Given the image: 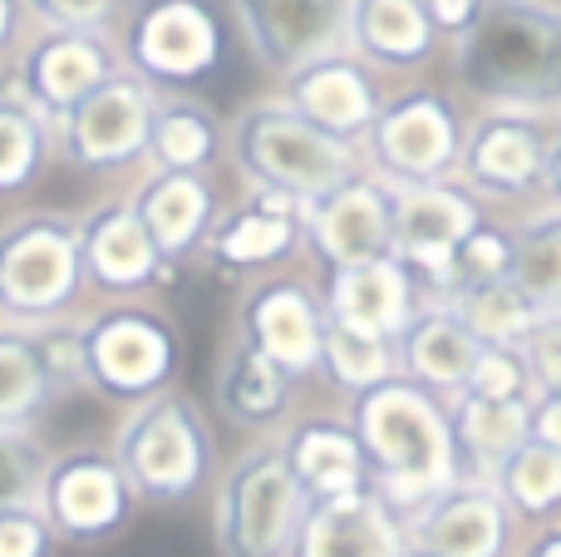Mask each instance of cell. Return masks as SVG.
<instances>
[{"label": "cell", "mask_w": 561, "mask_h": 557, "mask_svg": "<svg viewBox=\"0 0 561 557\" xmlns=\"http://www.w3.org/2000/svg\"><path fill=\"white\" fill-rule=\"evenodd\" d=\"M350 430L369 464V489L399 513H419L428 499L454 489L463 479L454 450V424H448V400L428 395L424 385L394 380L350 400Z\"/></svg>", "instance_id": "6da1fadb"}, {"label": "cell", "mask_w": 561, "mask_h": 557, "mask_svg": "<svg viewBox=\"0 0 561 557\" xmlns=\"http://www.w3.org/2000/svg\"><path fill=\"white\" fill-rule=\"evenodd\" d=\"M454 75L468 94L513 114L561 104V5L483 0L478 25L454 49Z\"/></svg>", "instance_id": "7a4b0ae2"}, {"label": "cell", "mask_w": 561, "mask_h": 557, "mask_svg": "<svg viewBox=\"0 0 561 557\" xmlns=\"http://www.w3.org/2000/svg\"><path fill=\"white\" fill-rule=\"evenodd\" d=\"M227 158L237 163L252 193H280L306 207L335 193L355 173H365L355 144L300 118L286 99L247 104L237 124L227 128Z\"/></svg>", "instance_id": "3957f363"}, {"label": "cell", "mask_w": 561, "mask_h": 557, "mask_svg": "<svg viewBox=\"0 0 561 557\" xmlns=\"http://www.w3.org/2000/svg\"><path fill=\"white\" fill-rule=\"evenodd\" d=\"M108 450H114L124 479L134 484L138 503H158V509L197 499L217 469L213 424L197 410V400L178 390H163L124 410Z\"/></svg>", "instance_id": "277c9868"}, {"label": "cell", "mask_w": 561, "mask_h": 557, "mask_svg": "<svg viewBox=\"0 0 561 557\" xmlns=\"http://www.w3.org/2000/svg\"><path fill=\"white\" fill-rule=\"evenodd\" d=\"M79 355H84V390L134 410L173 390L183 371V331L163 306L108 302L79 321Z\"/></svg>", "instance_id": "5b68a950"}, {"label": "cell", "mask_w": 561, "mask_h": 557, "mask_svg": "<svg viewBox=\"0 0 561 557\" xmlns=\"http://www.w3.org/2000/svg\"><path fill=\"white\" fill-rule=\"evenodd\" d=\"M84 296L79 217L59 207H30L0 223V321L49 326L69 321Z\"/></svg>", "instance_id": "8992f818"}, {"label": "cell", "mask_w": 561, "mask_h": 557, "mask_svg": "<svg viewBox=\"0 0 561 557\" xmlns=\"http://www.w3.org/2000/svg\"><path fill=\"white\" fill-rule=\"evenodd\" d=\"M310 513L276 440L242 450L222 469L213 493V543L217 557H290L300 523Z\"/></svg>", "instance_id": "52a82bcc"}, {"label": "cell", "mask_w": 561, "mask_h": 557, "mask_svg": "<svg viewBox=\"0 0 561 557\" xmlns=\"http://www.w3.org/2000/svg\"><path fill=\"white\" fill-rule=\"evenodd\" d=\"M227 59V15L217 0H138L124 15L118 65L158 94H187Z\"/></svg>", "instance_id": "ba28073f"}, {"label": "cell", "mask_w": 561, "mask_h": 557, "mask_svg": "<svg viewBox=\"0 0 561 557\" xmlns=\"http://www.w3.org/2000/svg\"><path fill=\"white\" fill-rule=\"evenodd\" d=\"M35 509L45 513L59 548H104L118 533H128L138 513V493L124 479L114 450L75 444V450L49 454L45 479H39Z\"/></svg>", "instance_id": "9c48e42d"}, {"label": "cell", "mask_w": 561, "mask_h": 557, "mask_svg": "<svg viewBox=\"0 0 561 557\" xmlns=\"http://www.w3.org/2000/svg\"><path fill=\"white\" fill-rule=\"evenodd\" d=\"M158 89L138 75L118 69L114 79L79 99L65 118L49 124L55 158L75 173H118V168L148 163V128H153Z\"/></svg>", "instance_id": "30bf717a"}, {"label": "cell", "mask_w": 561, "mask_h": 557, "mask_svg": "<svg viewBox=\"0 0 561 557\" xmlns=\"http://www.w3.org/2000/svg\"><path fill=\"white\" fill-rule=\"evenodd\" d=\"M369 173L385 178L389 187L414 183H448L458 173V148H463V124L454 104L438 89L419 84L404 94L385 99L365 134Z\"/></svg>", "instance_id": "8fae6325"}, {"label": "cell", "mask_w": 561, "mask_h": 557, "mask_svg": "<svg viewBox=\"0 0 561 557\" xmlns=\"http://www.w3.org/2000/svg\"><path fill=\"white\" fill-rule=\"evenodd\" d=\"M483 217V203L458 178L394 187V257L414 276L419 302L454 296V252Z\"/></svg>", "instance_id": "7c38bea8"}, {"label": "cell", "mask_w": 561, "mask_h": 557, "mask_svg": "<svg viewBox=\"0 0 561 557\" xmlns=\"http://www.w3.org/2000/svg\"><path fill=\"white\" fill-rule=\"evenodd\" d=\"M79 385H84L79 321H0V430H30L49 405H59Z\"/></svg>", "instance_id": "4fadbf2b"}, {"label": "cell", "mask_w": 561, "mask_h": 557, "mask_svg": "<svg viewBox=\"0 0 561 557\" xmlns=\"http://www.w3.org/2000/svg\"><path fill=\"white\" fill-rule=\"evenodd\" d=\"M118 45L108 35L89 30H39L15 55L5 79V94H15L25 109H35L45 124L65 118L79 99H89L104 79L118 75Z\"/></svg>", "instance_id": "5bb4252c"}, {"label": "cell", "mask_w": 561, "mask_h": 557, "mask_svg": "<svg viewBox=\"0 0 561 557\" xmlns=\"http://www.w3.org/2000/svg\"><path fill=\"white\" fill-rule=\"evenodd\" d=\"M325 302L300 276H262L237 302V341L252 345L256 355L286 371L290 380L320 375V351H325Z\"/></svg>", "instance_id": "9a60e30c"}, {"label": "cell", "mask_w": 561, "mask_h": 557, "mask_svg": "<svg viewBox=\"0 0 561 557\" xmlns=\"http://www.w3.org/2000/svg\"><path fill=\"white\" fill-rule=\"evenodd\" d=\"M252 55L290 79L316 59L350 49V0H227Z\"/></svg>", "instance_id": "2e32d148"}, {"label": "cell", "mask_w": 561, "mask_h": 557, "mask_svg": "<svg viewBox=\"0 0 561 557\" xmlns=\"http://www.w3.org/2000/svg\"><path fill=\"white\" fill-rule=\"evenodd\" d=\"M79 262H84V286L114 302H138L144 292L173 282V266L158 257L128 197H104L79 213Z\"/></svg>", "instance_id": "e0dca14e"}, {"label": "cell", "mask_w": 561, "mask_h": 557, "mask_svg": "<svg viewBox=\"0 0 561 557\" xmlns=\"http://www.w3.org/2000/svg\"><path fill=\"white\" fill-rule=\"evenodd\" d=\"M557 134H547L537 118L493 109L463 128L458 148V183L483 203V197H527L542 187L547 148Z\"/></svg>", "instance_id": "ac0fdd59"}, {"label": "cell", "mask_w": 561, "mask_h": 557, "mask_svg": "<svg viewBox=\"0 0 561 557\" xmlns=\"http://www.w3.org/2000/svg\"><path fill=\"white\" fill-rule=\"evenodd\" d=\"M306 247L330 272L394 257V187L369 168L340 183L335 193L306 207Z\"/></svg>", "instance_id": "d6986e66"}, {"label": "cell", "mask_w": 561, "mask_h": 557, "mask_svg": "<svg viewBox=\"0 0 561 557\" xmlns=\"http://www.w3.org/2000/svg\"><path fill=\"white\" fill-rule=\"evenodd\" d=\"M513 513L493 484L458 479L419 513H409V548L428 557H507L513 548Z\"/></svg>", "instance_id": "ffe728a7"}, {"label": "cell", "mask_w": 561, "mask_h": 557, "mask_svg": "<svg viewBox=\"0 0 561 557\" xmlns=\"http://www.w3.org/2000/svg\"><path fill=\"white\" fill-rule=\"evenodd\" d=\"M300 242H306V203L280 193H247V203L217 217L203 257L227 276H252L296 257Z\"/></svg>", "instance_id": "44dd1931"}, {"label": "cell", "mask_w": 561, "mask_h": 557, "mask_svg": "<svg viewBox=\"0 0 561 557\" xmlns=\"http://www.w3.org/2000/svg\"><path fill=\"white\" fill-rule=\"evenodd\" d=\"M286 99L300 118H310L316 128L345 138V144H359L375 124V114L385 109V94H379V79L355 49H335V55L316 59V65L296 69L286 79Z\"/></svg>", "instance_id": "7402d4cb"}, {"label": "cell", "mask_w": 561, "mask_h": 557, "mask_svg": "<svg viewBox=\"0 0 561 557\" xmlns=\"http://www.w3.org/2000/svg\"><path fill=\"white\" fill-rule=\"evenodd\" d=\"M144 232L153 237L158 257L168 266H183L187 257H197L213 237L222 203H217V183L207 173H148L144 183L128 193Z\"/></svg>", "instance_id": "603a6c76"}, {"label": "cell", "mask_w": 561, "mask_h": 557, "mask_svg": "<svg viewBox=\"0 0 561 557\" xmlns=\"http://www.w3.org/2000/svg\"><path fill=\"white\" fill-rule=\"evenodd\" d=\"M320 302H325V316L335 326L379 336V341H399L419 311V286L399 257H375V262L330 272Z\"/></svg>", "instance_id": "cb8c5ba5"}, {"label": "cell", "mask_w": 561, "mask_h": 557, "mask_svg": "<svg viewBox=\"0 0 561 557\" xmlns=\"http://www.w3.org/2000/svg\"><path fill=\"white\" fill-rule=\"evenodd\" d=\"M409 528L375 489L316 499L290 557H404Z\"/></svg>", "instance_id": "d4e9b609"}, {"label": "cell", "mask_w": 561, "mask_h": 557, "mask_svg": "<svg viewBox=\"0 0 561 557\" xmlns=\"http://www.w3.org/2000/svg\"><path fill=\"white\" fill-rule=\"evenodd\" d=\"M399 355V375L414 385H424L438 400H454L468 390V375H473L483 341L463 326V316L448 302H419L414 321L404 326V336L394 341Z\"/></svg>", "instance_id": "484cf974"}, {"label": "cell", "mask_w": 561, "mask_h": 557, "mask_svg": "<svg viewBox=\"0 0 561 557\" xmlns=\"http://www.w3.org/2000/svg\"><path fill=\"white\" fill-rule=\"evenodd\" d=\"M276 444L310 503L369 489V464H365V450H359L355 430H350V420L310 414V420L290 424Z\"/></svg>", "instance_id": "4316f807"}, {"label": "cell", "mask_w": 561, "mask_h": 557, "mask_svg": "<svg viewBox=\"0 0 561 557\" xmlns=\"http://www.w3.org/2000/svg\"><path fill=\"white\" fill-rule=\"evenodd\" d=\"M458 469L473 484H493L497 469L533 440V400H483V395H454L448 400Z\"/></svg>", "instance_id": "83f0119b"}, {"label": "cell", "mask_w": 561, "mask_h": 557, "mask_svg": "<svg viewBox=\"0 0 561 557\" xmlns=\"http://www.w3.org/2000/svg\"><path fill=\"white\" fill-rule=\"evenodd\" d=\"M217 410L247 434H272L290 420L296 405V380L286 371H276L266 355H256L252 345H242L232 336V345L217 361Z\"/></svg>", "instance_id": "f1b7e54d"}, {"label": "cell", "mask_w": 561, "mask_h": 557, "mask_svg": "<svg viewBox=\"0 0 561 557\" xmlns=\"http://www.w3.org/2000/svg\"><path fill=\"white\" fill-rule=\"evenodd\" d=\"M438 30L424 0H350V49L369 69H414L428 65Z\"/></svg>", "instance_id": "f546056e"}, {"label": "cell", "mask_w": 561, "mask_h": 557, "mask_svg": "<svg viewBox=\"0 0 561 557\" xmlns=\"http://www.w3.org/2000/svg\"><path fill=\"white\" fill-rule=\"evenodd\" d=\"M227 154V128L197 94H158L148 128V168L158 173H213Z\"/></svg>", "instance_id": "4dcf8cb0"}, {"label": "cell", "mask_w": 561, "mask_h": 557, "mask_svg": "<svg viewBox=\"0 0 561 557\" xmlns=\"http://www.w3.org/2000/svg\"><path fill=\"white\" fill-rule=\"evenodd\" d=\"M55 158V134L49 124L25 109L15 94L0 89V203H15L45 178Z\"/></svg>", "instance_id": "1f68e13d"}, {"label": "cell", "mask_w": 561, "mask_h": 557, "mask_svg": "<svg viewBox=\"0 0 561 557\" xmlns=\"http://www.w3.org/2000/svg\"><path fill=\"white\" fill-rule=\"evenodd\" d=\"M497 499L507 503L513 519L527 523H557L561 513V450L542 440H527L493 479Z\"/></svg>", "instance_id": "d6a6232c"}, {"label": "cell", "mask_w": 561, "mask_h": 557, "mask_svg": "<svg viewBox=\"0 0 561 557\" xmlns=\"http://www.w3.org/2000/svg\"><path fill=\"white\" fill-rule=\"evenodd\" d=\"M448 306L463 316V326L483 345H523V336L533 331V321L542 316L523 292H517L513 276L458 286V292L448 296Z\"/></svg>", "instance_id": "836d02e7"}, {"label": "cell", "mask_w": 561, "mask_h": 557, "mask_svg": "<svg viewBox=\"0 0 561 557\" xmlns=\"http://www.w3.org/2000/svg\"><path fill=\"white\" fill-rule=\"evenodd\" d=\"M320 375L335 385L345 400L375 390V385L394 380L399 375V355L394 341H379V336H359L350 326L325 321V351H320Z\"/></svg>", "instance_id": "e575fe53"}, {"label": "cell", "mask_w": 561, "mask_h": 557, "mask_svg": "<svg viewBox=\"0 0 561 557\" xmlns=\"http://www.w3.org/2000/svg\"><path fill=\"white\" fill-rule=\"evenodd\" d=\"M513 282L537 311H561V207L517 227Z\"/></svg>", "instance_id": "d590c367"}, {"label": "cell", "mask_w": 561, "mask_h": 557, "mask_svg": "<svg viewBox=\"0 0 561 557\" xmlns=\"http://www.w3.org/2000/svg\"><path fill=\"white\" fill-rule=\"evenodd\" d=\"M513 252H517V232L503 223H478L463 237V247L454 252V292L473 282H497V276H513Z\"/></svg>", "instance_id": "8d00e7d4"}, {"label": "cell", "mask_w": 561, "mask_h": 557, "mask_svg": "<svg viewBox=\"0 0 561 557\" xmlns=\"http://www.w3.org/2000/svg\"><path fill=\"white\" fill-rule=\"evenodd\" d=\"M45 464H49L45 444L30 430H0V509L35 503Z\"/></svg>", "instance_id": "74e56055"}, {"label": "cell", "mask_w": 561, "mask_h": 557, "mask_svg": "<svg viewBox=\"0 0 561 557\" xmlns=\"http://www.w3.org/2000/svg\"><path fill=\"white\" fill-rule=\"evenodd\" d=\"M463 395H483V400H537L533 371H527L523 351L517 345H483Z\"/></svg>", "instance_id": "f35d334b"}, {"label": "cell", "mask_w": 561, "mask_h": 557, "mask_svg": "<svg viewBox=\"0 0 561 557\" xmlns=\"http://www.w3.org/2000/svg\"><path fill=\"white\" fill-rule=\"evenodd\" d=\"M523 361L533 371L537 395H561V311H542L533 321V331L523 336Z\"/></svg>", "instance_id": "ab89813d"}, {"label": "cell", "mask_w": 561, "mask_h": 557, "mask_svg": "<svg viewBox=\"0 0 561 557\" xmlns=\"http://www.w3.org/2000/svg\"><path fill=\"white\" fill-rule=\"evenodd\" d=\"M59 538L49 533L45 513L35 503L20 509H0V557H55Z\"/></svg>", "instance_id": "60d3db41"}, {"label": "cell", "mask_w": 561, "mask_h": 557, "mask_svg": "<svg viewBox=\"0 0 561 557\" xmlns=\"http://www.w3.org/2000/svg\"><path fill=\"white\" fill-rule=\"evenodd\" d=\"M30 15H39L45 30H89L104 35L108 20L118 15V0H25Z\"/></svg>", "instance_id": "b9f144b4"}, {"label": "cell", "mask_w": 561, "mask_h": 557, "mask_svg": "<svg viewBox=\"0 0 561 557\" xmlns=\"http://www.w3.org/2000/svg\"><path fill=\"white\" fill-rule=\"evenodd\" d=\"M424 10H428L438 35L463 39L468 30L478 25V15H483V0H424Z\"/></svg>", "instance_id": "7bdbcfd3"}, {"label": "cell", "mask_w": 561, "mask_h": 557, "mask_svg": "<svg viewBox=\"0 0 561 557\" xmlns=\"http://www.w3.org/2000/svg\"><path fill=\"white\" fill-rule=\"evenodd\" d=\"M533 440L561 450V395H537L533 400Z\"/></svg>", "instance_id": "ee69618b"}, {"label": "cell", "mask_w": 561, "mask_h": 557, "mask_svg": "<svg viewBox=\"0 0 561 557\" xmlns=\"http://www.w3.org/2000/svg\"><path fill=\"white\" fill-rule=\"evenodd\" d=\"M25 20H30L25 0H0V59H5L10 49L20 45V30H25Z\"/></svg>", "instance_id": "f6af8a7d"}, {"label": "cell", "mask_w": 561, "mask_h": 557, "mask_svg": "<svg viewBox=\"0 0 561 557\" xmlns=\"http://www.w3.org/2000/svg\"><path fill=\"white\" fill-rule=\"evenodd\" d=\"M542 193L547 203L561 207V134L552 138V148H547V168H542Z\"/></svg>", "instance_id": "bcb514c9"}, {"label": "cell", "mask_w": 561, "mask_h": 557, "mask_svg": "<svg viewBox=\"0 0 561 557\" xmlns=\"http://www.w3.org/2000/svg\"><path fill=\"white\" fill-rule=\"evenodd\" d=\"M523 557H561V523H542L533 533V543L523 548Z\"/></svg>", "instance_id": "7dc6e473"}, {"label": "cell", "mask_w": 561, "mask_h": 557, "mask_svg": "<svg viewBox=\"0 0 561 557\" xmlns=\"http://www.w3.org/2000/svg\"><path fill=\"white\" fill-rule=\"evenodd\" d=\"M404 557H428V553H419V548H409V553H404Z\"/></svg>", "instance_id": "c3c4849f"}]
</instances>
